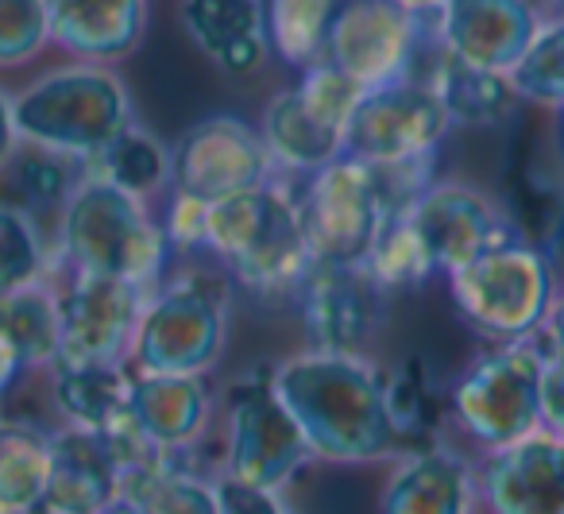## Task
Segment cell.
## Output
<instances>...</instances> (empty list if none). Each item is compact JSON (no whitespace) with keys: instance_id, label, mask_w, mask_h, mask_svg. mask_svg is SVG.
<instances>
[{"instance_id":"d6a6232c","label":"cell","mask_w":564,"mask_h":514,"mask_svg":"<svg viewBox=\"0 0 564 514\" xmlns=\"http://www.w3.org/2000/svg\"><path fill=\"white\" fill-rule=\"evenodd\" d=\"M51 275V240L24 213L0 205V295Z\"/></svg>"},{"instance_id":"d6986e66","label":"cell","mask_w":564,"mask_h":514,"mask_svg":"<svg viewBox=\"0 0 564 514\" xmlns=\"http://www.w3.org/2000/svg\"><path fill=\"white\" fill-rule=\"evenodd\" d=\"M217 414L209 375L132 372L128 418L151 449H194L205 441Z\"/></svg>"},{"instance_id":"bcb514c9","label":"cell","mask_w":564,"mask_h":514,"mask_svg":"<svg viewBox=\"0 0 564 514\" xmlns=\"http://www.w3.org/2000/svg\"><path fill=\"white\" fill-rule=\"evenodd\" d=\"M32 514H58V511H51V506H47V503H43V506H40V511H32Z\"/></svg>"},{"instance_id":"2e32d148","label":"cell","mask_w":564,"mask_h":514,"mask_svg":"<svg viewBox=\"0 0 564 514\" xmlns=\"http://www.w3.org/2000/svg\"><path fill=\"white\" fill-rule=\"evenodd\" d=\"M545 17L538 0H445L433 17V32L456 63L510 74Z\"/></svg>"},{"instance_id":"ab89813d","label":"cell","mask_w":564,"mask_h":514,"mask_svg":"<svg viewBox=\"0 0 564 514\" xmlns=\"http://www.w3.org/2000/svg\"><path fill=\"white\" fill-rule=\"evenodd\" d=\"M541 251L549 256V264H553L556 279H561V287H564V210H561V217H556L553 233H549L545 244H541Z\"/></svg>"},{"instance_id":"f6af8a7d","label":"cell","mask_w":564,"mask_h":514,"mask_svg":"<svg viewBox=\"0 0 564 514\" xmlns=\"http://www.w3.org/2000/svg\"><path fill=\"white\" fill-rule=\"evenodd\" d=\"M538 4H541V9L549 12V17H556V12L564 9V0H538Z\"/></svg>"},{"instance_id":"603a6c76","label":"cell","mask_w":564,"mask_h":514,"mask_svg":"<svg viewBox=\"0 0 564 514\" xmlns=\"http://www.w3.org/2000/svg\"><path fill=\"white\" fill-rule=\"evenodd\" d=\"M186 40L217 71L248 78L267 63L263 0H178Z\"/></svg>"},{"instance_id":"ba28073f","label":"cell","mask_w":564,"mask_h":514,"mask_svg":"<svg viewBox=\"0 0 564 514\" xmlns=\"http://www.w3.org/2000/svg\"><path fill=\"white\" fill-rule=\"evenodd\" d=\"M294 197H299L302 233L314 264H364L376 236L391 221L371 167L352 156H337L333 163L299 179Z\"/></svg>"},{"instance_id":"cb8c5ba5","label":"cell","mask_w":564,"mask_h":514,"mask_svg":"<svg viewBox=\"0 0 564 514\" xmlns=\"http://www.w3.org/2000/svg\"><path fill=\"white\" fill-rule=\"evenodd\" d=\"M202 445L194 449H151L120 472V499L140 514H217V480L202 468Z\"/></svg>"},{"instance_id":"1f68e13d","label":"cell","mask_w":564,"mask_h":514,"mask_svg":"<svg viewBox=\"0 0 564 514\" xmlns=\"http://www.w3.org/2000/svg\"><path fill=\"white\" fill-rule=\"evenodd\" d=\"M514 97L525 109L556 113L564 109V20L545 17L525 55L507 74Z\"/></svg>"},{"instance_id":"f546056e","label":"cell","mask_w":564,"mask_h":514,"mask_svg":"<svg viewBox=\"0 0 564 514\" xmlns=\"http://www.w3.org/2000/svg\"><path fill=\"white\" fill-rule=\"evenodd\" d=\"M340 0H263L267 51L294 74L322 58V43Z\"/></svg>"},{"instance_id":"484cf974","label":"cell","mask_w":564,"mask_h":514,"mask_svg":"<svg viewBox=\"0 0 564 514\" xmlns=\"http://www.w3.org/2000/svg\"><path fill=\"white\" fill-rule=\"evenodd\" d=\"M430 89L441 97L453 128H507L522 109L507 74L476 71L448 55L433 71Z\"/></svg>"},{"instance_id":"b9f144b4","label":"cell","mask_w":564,"mask_h":514,"mask_svg":"<svg viewBox=\"0 0 564 514\" xmlns=\"http://www.w3.org/2000/svg\"><path fill=\"white\" fill-rule=\"evenodd\" d=\"M394 4H399V9H406L410 17H417V20H433L445 0H394Z\"/></svg>"},{"instance_id":"6da1fadb","label":"cell","mask_w":564,"mask_h":514,"mask_svg":"<svg viewBox=\"0 0 564 514\" xmlns=\"http://www.w3.org/2000/svg\"><path fill=\"white\" fill-rule=\"evenodd\" d=\"M271 390L299 426L310 457L329 464H379L402 457L387 372L368 352L302 349L271 367Z\"/></svg>"},{"instance_id":"44dd1931","label":"cell","mask_w":564,"mask_h":514,"mask_svg":"<svg viewBox=\"0 0 564 514\" xmlns=\"http://www.w3.org/2000/svg\"><path fill=\"white\" fill-rule=\"evenodd\" d=\"M476 499L468 460L445 445H422L399 457L379 495V514H471Z\"/></svg>"},{"instance_id":"4dcf8cb0","label":"cell","mask_w":564,"mask_h":514,"mask_svg":"<svg viewBox=\"0 0 564 514\" xmlns=\"http://www.w3.org/2000/svg\"><path fill=\"white\" fill-rule=\"evenodd\" d=\"M364 271L376 279V287L383 290L387 298L422 290L430 279H437V267H433L425 244L417 240L406 213H402V217H391L383 225V233L376 236L368 259H364Z\"/></svg>"},{"instance_id":"60d3db41","label":"cell","mask_w":564,"mask_h":514,"mask_svg":"<svg viewBox=\"0 0 564 514\" xmlns=\"http://www.w3.org/2000/svg\"><path fill=\"white\" fill-rule=\"evenodd\" d=\"M545 336L564 352V287H561V295H556L553 313H549V321H545Z\"/></svg>"},{"instance_id":"9a60e30c","label":"cell","mask_w":564,"mask_h":514,"mask_svg":"<svg viewBox=\"0 0 564 514\" xmlns=\"http://www.w3.org/2000/svg\"><path fill=\"white\" fill-rule=\"evenodd\" d=\"M291 302L299 306L306 349L368 352V344L383 329L391 298L376 287L364 264H310Z\"/></svg>"},{"instance_id":"7402d4cb","label":"cell","mask_w":564,"mask_h":514,"mask_svg":"<svg viewBox=\"0 0 564 514\" xmlns=\"http://www.w3.org/2000/svg\"><path fill=\"white\" fill-rule=\"evenodd\" d=\"M120 495V460L97 429L63 426L51 433L47 506L58 514H97Z\"/></svg>"},{"instance_id":"d4e9b609","label":"cell","mask_w":564,"mask_h":514,"mask_svg":"<svg viewBox=\"0 0 564 514\" xmlns=\"http://www.w3.org/2000/svg\"><path fill=\"white\" fill-rule=\"evenodd\" d=\"M51 387L63 414V426L112 429L128 418L132 395V367L128 364H55Z\"/></svg>"},{"instance_id":"83f0119b","label":"cell","mask_w":564,"mask_h":514,"mask_svg":"<svg viewBox=\"0 0 564 514\" xmlns=\"http://www.w3.org/2000/svg\"><path fill=\"white\" fill-rule=\"evenodd\" d=\"M0 329L20 349L28 367H55L58 360V287L55 279H35L0 295Z\"/></svg>"},{"instance_id":"5b68a950","label":"cell","mask_w":564,"mask_h":514,"mask_svg":"<svg viewBox=\"0 0 564 514\" xmlns=\"http://www.w3.org/2000/svg\"><path fill=\"white\" fill-rule=\"evenodd\" d=\"M228 287L225 271L213 275L194 259L166 271L143 298L128 367L148 375H209L228 341Z\"/></svg>"},{"instance_id":"4fadbf2b","label":"cell","mask_w":564,"mask_h":514,"mask_svg":"<svg viewBox=\"0 0 564 514\" xmlns=\"http://www.w3.org/2000/svg\"><path fill=\"white\" fill-rule=\"evenodd\" d=\"M453 132L441 97L430 86L394 78L360 94L345 125V156L364 163H394L441 151Z\"/></svg>"},{"instance_id":"ac0fdd59","label":"cell","mask_w":564,"mask_h":514,"mask_svg":"<svg viewBox=\"0 0 564 514\" xmlns=\"http://www.w3.org/2000/svg\"><path fill=\"white\" fill-rule=\"evenodd\" d=\"M47 24L63 58L120 66L148 40L151 0H47Z\"/></svg>"},{"instance_id":"8992f818","label":"cell","mask_w":564,"mask_h":514,"mask_svg":"<svg viewBox=\"0 0 564 514\" xmlns=\"http://www.w3.org/2000/svg\"><path fill=\"white\" fill-rule=\"evenodd\" d=\"M445 282L460 321L491 344L538 336L561 295V279L549 256L522 236L484 251Z\"/></svg>"},{"instance_id":"7c38bea8","label":"cell","mask_w":564,"mask_h":514,"mask_svg":"<svg viewBox=\"0 0 564 514\" xmlns=\"http://www.w3.org/2000/svg\"><path fill=\"white\" fill-rule=\"evenodd\" d=\"M58 360L55 364H128L148 290L105 275L55 271Z\"/></svg>"},{"instance_id":"f1b7e54d","label":"cell","mask_w":564,"mask_h":514,"mask_svg":"<svg viewBox=\"0 0 564 514\" xmlns=\"http://www.w3.org/2000/svg\"><path fill=\"white\" fill-rule=\"evenodd\" d=\"M51 437L0 421V514H32L47 503Z\"/></svg>"},{"instance_id":"8fae6325","label":"cell","mask_w":564,"mask_h":514,"mask_svg":"<svg viewBox=\"0 0 564 514\" xmlns=\"http://www.w3.org/2000/svg\"><path fill=\"white\" fill-rule=\"evenodd\" d=\"M406 221L414 225L417 240L425 244L433 267L445 279L484 251L518 240V228L502 197L487 194L468 179H445V174H437L417 194V202L406 210Z\"/></svg>"},{"instance_id":"ffe728a7","label":"cell","mask_w":564,"mask_h":514,"mask_svg":"<svg viewBox=\"0 0 564 514\" xmlns=\"http://www.w3.org/2000/svg\"><path fill=\"white\" fill-rule=\"evenodd\" d=\"M256 128L263 136L267 156H271L279 179L299 182L314 174L317 167L345 156V125L325 117L294 82L267 97Z\"/></svg>"},{"instance_id":"74e56055","label":"cell","mask_w":564,"mask_h":514,"mask_svg":"<svg viewBox=\"0 0 564 514\" xmlns=\"http://www.w3.org/2000/svg\"><path fill=\"white\" fill-rule=\"evenodd\" d=\"M24 372H28L24 356H20V349L9 341V333L0 329V395H4V390H9Z\"/></svg>"},{"instance_id":"7dc6e473","label":"cell","mask_w":564,"mask_h":514,"mask_svg":"<svg viewBox=\"0 0 564 514\" xmlns=\"http://www.w3.org/2000/svg\"><path fill=\"white\" fill-rule=\"evenodd\" d=\"M556 17H561V20H564V9H561V12H556Z\"/></svg>"},{"instance_id":"8d00e7d4","label":"cell","mask_w":564,"mask_h":514,"mask_svg":"<svg viewBox=\"0 0 564 514\" xmlns=\"http://www.w3.org/2000/svg\"><path fill=\"white\" fill-rule=\"evenodd\" d=\"M217 514H294L282 503L279 491H259L217 475Z\"/></svg>"},{"instance_id":"e575fe53","label":"cell","mask_w":564,"mask_h":514,"mask_svg":"<svg viewBox=\"0 0 564 514\" xmlns=\"http://www.w3.org/2000/svg\"><path fill=\"white\" fill-rule=\"evenodd\" d=\"M205 217H209V205L197 197H186L178 190L163 194L159 225H163L171 256H205Z\"/></svg>"},{"instance_id":"ee69618b","label":"cell","mask_w":564,"mask_h":514,"mask_svg":"<svg viewBox=\"0 0 564 514\" xmlns=\"http://www.w3.org/2000/svg\"><path fill=\"white\" fill-rule=\"evenodd\" d=\"M97 514H140V511H135V506L128 503V499H120V495H117V499H112V503H105Z\"/></svg>"},{"instance_id":"3957f363","label":"cell","mask_w":564,"mask_h":514,"mask_svg":"<svg viewBox=\"0 0 564 514\" xmlns=\"http://www.w3.org/2000/svg\"><path fill=\"white\" fill-rule=\"evenodd\" d=\"M205 256L217 259L228 282L259 298H294L310 271V244L302 233L291 179H271L256 190L220 197L205 217Z\"/></svg>"},{"instance_id":"5bb4252c","label":"cell","mask_w":564,"mask_h":514,"mask_svg":"<svg viewBox=\"0 0 564 514\" xmlns=\"http://www.w3.org/2000/svg\"><path fill=\"white\" fill-rule=\"evenodd\" d=\"M417 40L422 20L394 0H340L317 63H329L360 89H371L406 74Z\"/></svg>"},{"instance_id":"836d02e7","label":"cell","mask_w":564,"mask_h":514,"mask_svg":"<svg viewBox=\"0 0 564 514\" xmlns=\"http://www.w3.org/2000/svg\"><path fill=\"white\" fill-rule=\"evenodd\" d=\"M47 51V0H0V71L32 66Z\"/></svg>"},{"instance_id":"9c48e42d","label":"cell","mask_w":564,"mask_h":514,"mask_svg":"<svg viewBox=\"0 0 564 514\" xmlns=\"http://www.w3.org/2000/svg\"><path fill=\"white\" fill-rule=\"evenodd\" d=\"M310 457L299 426L271 390V379H236L225 395L220 475L259 491H282Z\"/></svg>"},{"instance_id":"d590c367","label":"cell","mask_w":564,"mask_h":514,"mask_svg":"<svg viewBox=\"0 0 564 514\" xmlns=\"http://www.w3.org/2000/svg\"><path fill=\"white\" fill-rule=\"evenodd\" d=\"M541 349V429L564 433V352L545 336V329L538 333Z\"/></svg>"},{"instance_id":"f35d334b","label":"cell","mask_w":564,"mask_h":514,"mask_svg":"<svg viewBox=\"0 0 564 514\" xmlns=\"http://www.w3.org/2000/svg\"><path fill=\"white\" fill-rule=\"evenodd\" d=\"M20 148V136H17V120H12V94L0 89V167L9 163V156Z\"/></svg>"},{"instance_id":"7bdbcfd3","label":"cell","mask_w":564,"mask_h":514,"mask_svg":"<svg viewBox=\"0 0 564 514\" xmlns=\"http://www.w3.org/2000/svg\"><path fill=\"white\" fill-rule=\"evenodd\" d=\"M545 117H549V136H553L556 159H561V167H564V109L545 113Z\"/></svg>"},{"instance_id":"277c9868","label":"cell","mask_w":564,"mask_h":514,"mask_svg":"<svg viewBox=\"0 0 564 514\" xmlns=\"http://www.w3.org/2000/svg\"><path fill=\"white\" fill-rule=\"evenodd\" d=\"M12 120L20 143L55 151L74 163H89L132 125V97L117 66L66 58L63 66L35 74L12 94Z\"/></svg>"},{"instance_id":"52a82bcc","label":"cell","mask_w":564,"mask_h":514,"mask_svg":"<svg viewBox=\"0 0 564 514\" xmlns=\"http://www.w3.org/2000/svg\"><path fill=\"white\" fill-rule=\"evenodd\" d=\"M453 426L495 452L541 426V349L538 336L514 344H495L476 356L445 390Z\"/></svg>"},{"instance_id":"4316f807","label":"cell","mask_w":564,"mask_h":514,"mask_svg":"<svg viewBox=\"0 0 564 514\" xmlns=\"http://www.w3.org/2000/svg\"><path fill=\"white\" fill-rule=\"evenodd\" d=\"M82 167L86 174L132 197H143V202H159L163 194H171V148L155 132H148L140 120H132L109 148L97 151Z\"/></svg>"},{"instance_id":"7a4b0ae2","label":"cell","mask_w":564,"mask_h":514,"mask_svg":"<svg viewBox=\"0 0 564 514\" xmlns=\"http://www.w3.org/2000/svg\"><path fill=\"white\" fill-rule=\"evenodd\" d=\"M166 259L171 248H166L155 202H143L94 174H82L58 213L51 275H105L140 290H155L166 275Z\"/></svg>"},{"instance_id":"e0dca14e","label":"cell","mask_w":564,"mask_h":514,"mask_svg":"<svg viewBox=\"0 0 564 514\" xmlns=\"http://www.w3.org/2000/svg\"><path fill=\"white\" fill-rule=\"evenodd\" d=\"M476 491L487 514H564V433L538 426L487 452Z\"/></svg>"},{"instance_id":"30bf717a","label":"cell","mask_w":564,"mask_h":514,"mask_svg":"<svg viewBox=\"0 0 564 514\" xmlns=\"http://www.w3.org/2000/svg\"><path fill=\"white\" fill-rule=\"evenodd\" d=\"M279 179L267 143L251 120L236 113H213L189 125L171 143V190L213 205Z\"/></svg>"}]
</instances>
